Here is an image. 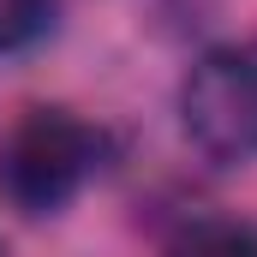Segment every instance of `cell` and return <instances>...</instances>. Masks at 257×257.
Listing matches in <instances>:
<instances>
[{
	"label": "cell",
	"instance_id": "7a4b0ae2",
	"mask_svg": "<svg viewBox=\"0 0 257 257\" xmlns=\"http://www.w3.org/2000/svg\"><path fill=\"white\" fill-rule=\"evenodd\" d=\"M180 126L209 162H257V42L209 48L192 66Z\"/></svg>",
	"mask_w": 257,
	"mask_h": 257
},
{
	"label": "cell",
	"instance_id": "6da1fadb",
	"mask_svg": "<svg viewBox=\"0 0 257 257\" xmlns=\"http://www.w3.org/2000/svg\"><path fill=\"white\" fill-rule=\"evenodd\" d=\"M108 162V132L72 108H24L0 144V197L18 215H60Z\"/></svg>",
	"mask_w": 257,
	"mask_h": 257
},
{
	"label": "cell",
	"instance_id": "277c9868",
	"mask_svg": "<svg viewBox=\"0 0 257 257\" xmlns=\"http://www.w3.org/2000/svg\"><path fill=\"white\" fill-rule=\"evenodd\" d=\"M54 18V0H0V54L36 42Z\"/></svg>",
	"mask_w": 257,
	"mask_h": 257
},
{
	"label": "cell",
	"instance_id": "3957f363",
	"mask_svg": "<svg viewBox=\"0 0 257 257\" xmlns=\"http://www.w3.org/2000/svg\"><path fill=\"white\" fill-rule=\"evenodd\" d=\"M168 257H257V227L233 215H203L168 239Z\"/></svg>",
	"mask_w": 257,
	"mask_h": 257
}]
</instances>
